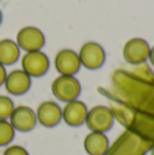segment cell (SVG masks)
Wrapping results in <instances>:
<instances>
[{"mask_svg": "<svg viewBox=\"0 0 154 155\" xmlns=\"http://www.w3.org/2000/svg\"><path fill=\"white\" fill-rule=\"evenodd\" d=\"M52 93L59 101L71 102L81 94V83L75 76L60 75L52 82Z\"/></svg>", "mask_w": 154, "mask_h": 155, "instance_id": "1", "label": "cell"}, {"mask_svg": "<svg viewBox=\"0 0 154 155\" xmlns=\"http://www.w3.org/2000/svg\"><path fill=\"white\" fill-rule=\"evenodd\" d=\"M113 113L109 107L106 106H94L90 110H87L86 116V125L89 129L94 132H102L105 134L106 131L112 128L113 125Z\"/></svg>", "mask_w": 154, "mask_h": 155, "instance_id": "2", "label": "cell"}, {"mask_svg": "<svg viewBox=\"0 0 154 155\" xmlns=\"http://www.w3.org/2000/svg\"><path fill=\"white\" fill-rule=\"evenodd\" d=\"M49 68V59L44 52H26L22 57V70L30 78H40L45 75Z\"/></svg>", "mask_w": 154, "mask_h": 155, "instance_id": "3", "label": "cell"}, {"mask_svg": "<svg viewBox=\"0 0 154 155\" xmlns=\"http://www.w3.org/2000/svg\"><path fill=\"white\" fill-rule=\"evenodd\" d=\"M16 44L19 49H23L26 52L41 51L45 45V35L40 29L34 26L22 27L16 35Z\"/></svg>", "mask_w": 154, "mask_h": 155, "instance_id": "4", "label": "cell"}, {"mask_svg": "<svg viewBox=\"0 0 154 155\" xmlns=\"http://www.w3.org/2000/svg\"><path fill=\"white\" fill-rule=\"evenodd\" d=\"M78 56L81 65L89 70H97L105 61V51L97 42H85L79 49Z\"/></svg>", "mask_w": 154, "mask_h": 155, "instance_id": "5", "label": "cell"}, {"mask_svg": "<svg viewBox=\"0 0 154 155\" xmlns=\"http://www.w3.org/2000/svg\"><path fill=\"white\" fill-rule=\"evenodd\" d=\"M150 46L143 38H131L123 48V56L130 64H142L149 59Z\"/></svg>", "mask_w": 154, "mask_h": 155, "instance_id": "6", "label": "cell"}, {"mask_svg": "<svg viewBox=\"0 0 154 155\" xmlns=\"http://www.w3.org/2000/svg\"><path fill=\"white\" fill-rule=\"evenodd\" d=\"M10 123L14 129L21 132H29L37 124V116L35 112L29 106H16L14 107L12 113L10 116Z\"/></svg>", "mask_w": 154, "mask_h": 155, "instance_id": "7", "label": "cell"}, {"mask_svg": "<svg viewBox=\"0 0 154 155\" xmlns=\"http://www.w3.org/2000/svg\"><path fill=\"white\" fill-rule=\"evenodd\" d=\"M55 68L60 75L74 76L81 68L78 53L72 49H62L55 57Z\"/></svg>", "mask_w": 154, "mask_h": 155, "instance_id": "8", "label": "cell"}, {"mask_svg": "<svg viewBox=\"0 0 154 155\" xmlns=\"http://www.w3.org/2000/svg\"><path fill=\"white\" fill-rule=\"evenodd\" d=\"M37 121L44 127H56L62 120V109L60 106L53 101H45L42 104H40V106L37 107Z\"/></svg>", "mask_w": 154, "mask_h": 155, "instance_id": "9", "label": "cell"}, {"mask_svg": "<svg viewBox=\"0 0 154 155\" xmlns=\"http://www.w3.org/2000/svg\"><path fill=\"white\" fill-rule=\"evenodd\" d=\"M5 90L12 95H22L32 86V78L23 70H14L5 76Z\"/></svg>", "mask_w": 154, "mask_h": 155, "instance_id": "10", "label": "cell"}, {"mask_svg": "<svg viewBox=\"0 0 154 155\" xmlns=\"http://www.w3.org/2000/svg\"><path fill=\"white\" fill-rule=\"evenodd\" d=\"M87 107L82 101L74 99L67 102L64 109L62 110V118L71 127H79L86 121Z\"/></svg>", "mask_w": 154, "mask_h": 155, "instance_id": "11", "label": "cell"}, {"mask_svg": "<svg viewBox=\"0 0 154 155\" xmlns=\"http://www.w3.org/2000/svg\"><path fill=\"white\" fill-rule=\"evenodd\" d=\"M83 147L89 155H104L108 151L109 140L102 132L92 131L86 135L83 142Z\"/></svg>", "mask_w": 154, "mask_h": 155, "instance_id": "12", "label": "cell"}, {"mask_svg": "<svg viewBox=\"0 0 154 155\" xmlns=\"http://www.w3.org/2000/svg\"><path fill=\"white\" fill-rule=\"evenodd\" d=\"M21 49L18 44L12 40H2L0 41V64L11 65L19 59Z\"/></svg>", "mask_w": 154, "mask_h": 155, "instance_id": "13", "label": "cell"}, {"mask_svg": "<svg viewBox=\"0 0 154 155\" xmlns=\"http://www.w3.org/2000/svg\"><path fill=\"white\" fill-rule=\"evenodd\" d=\"M14 136H15V129L11 125L10 121L0 120V147L10 144Z\"/></svg>", "mask_w": 154, "mask_h": 155, "instance_id": "14", "label": "cell"}, {"mask_svg": "<svg viewBox=\"0 0 154 155\" xmlns=\"http://www.w3.org/2000/svg\"><path fill=\"white\" fill-rule=\"evenodd\" d=\"M14 107H15L14 106V102L10 97L0 95V120H7V118H10Z\"/></svg>", "mask_w": 154, "mask_h": 155, "instance_id": "15", "label": "cell"}, {"mask_svg": "<svg viewBox=\"0 0 154 155\" xmlns=\"http://www.w3.org/2000/svg\"><path fill=\"white\" fill-rule=\"evenodd\" d=\"M3 155H29L27 151L21 146H10L4 150Z\"/></svg>", "mask_w": 154, "mask_h": 155, "instance_id": "16", "label": "cell"}, {"mask_svg": "<svg viewBox=\"0 0 154 155\" xmlns=\"http://www.w3.org/2000/svg\"><path fill=\"white\" fill-rule=\"evenodd\" d=\"M5 76H7V72H5V68L3 64H0V86L4 84V80H5Z\"/></svg>", "mask_w": 154, "mask_h": 155, "instance_id": "17", "label": "cell"}, {"mask_svg": "<svg viewBox=\"0 0 154 155\" xmlns=\"http://www.w3.org/2000/svg\"><path fill=\"white\" fill-rule=\"evenodd\" d=\"M149 60H150V63L154 65V45L150 48V53H149Z\"/></svg>", "mask_w": 154, "mask_h": 155, "instance_id": "18", "label": "cell"}, {"mask_svg": "<svg viewBox=\"0 0 154 155\" xmlns=\"http://www.w3.org/2000/svg\"><path fill=\"white\" fill-rule=\"evenodd\" d=\"M2 21H3V15H2V11H0V25H2Z\"/></svg>", "mask_w": 154, "mask_h": 155, "instance_id": "19", "label": "cell"}, {"mask_svg": "<svg viewBox=\"0 0 154 155\" xmlns=\"http://www.w3.org/2000/svg\"><path fill=\"white\" fill-rule=\"evenodd\" d=\"M152 155H154V148H153V151H152Z\"/></svg>", "mask_w": 154, "mask_h": 155, "instance_id": "20", "label": "cell"}]
</instances>
